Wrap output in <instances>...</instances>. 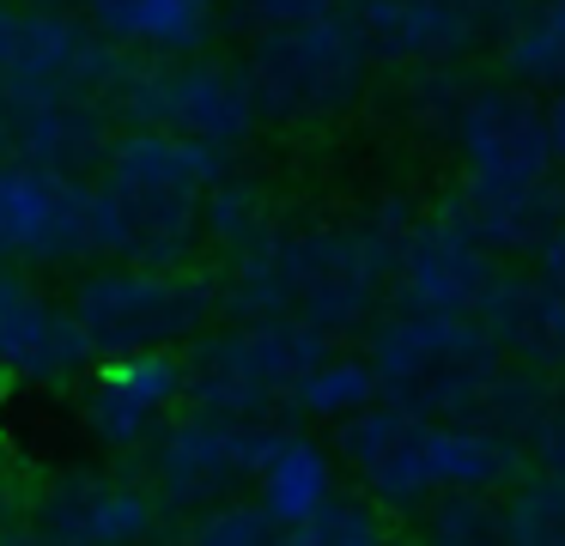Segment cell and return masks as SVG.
<instances>
[{
  "instance_id": "6da1fadb",
  "label": "cell",
  "mask_w": 565,
  "mask_h": 546,
  "mask_svg": "<svg viewBox=\"0 0 565 546\" xmlns=\"http://www.w3.org/2000/svg\"><path fill=\"white\" fill-rule=\"evenodd\" d=\"M407 225L414 218L402 206H377L371 218H353V225H268L256 243L232 249L220 310H232L237 322L280 315V322H305L317 334H341V328L371 315Z\"/></svg>"
},
{
  "instance_id": "7a4b0ae2",
  "label": "cell",
  "mask_w": 565,
  "mask_h": 546,
  "mask_svg": "<svg viewBox=\"0 0 565 546\" xmlns=\"http://www.w3.org/2000/svg\"><path fill=\"white\" fill-rule=\"evenodd\" d=\"M232 158L207 146L171 140L147 128H116L92 170V225H98V261L135 267H195L207 243V194Z\"/></svg>"
},
{
  "instance_id": "3957f363",
  "label": "cell",
  "mask_w": 565,
  "mask_h": 546,
  "mask_svg": "<svg viewBox=\"0 0 565 546\" xmlns=\"http://www.w3.org/2000/svg\"><path fill=\"white\" fill-rule=\"evenodd\" d=\"M92 358L116 352H177L201 340L220 315V279L195 267H135V261H92L67 291Z\"/></svg>"
},
{
  "instance_id": "277c9868",
  "label": "cell",
  "mask_w": 565,
  "mask_h": 546,
  "mask_svg": "<svg viewBox=\"0 0 565 546\" xmlns=\"http://www.w3.org/2000/svg\"><path fill=\"white\" fill-rule=\"evenodd\" d=\"M116 128H147L171 140L207 146L232 158L262 128L256 97L237 61H220L207 49L195 55H122L110 85Z\"/></svg>"
},
{
  "instance_id": "5b68a950",
  "label": "cell",
  "mask_w": 565,
  "mask_h": 546,
  "mask_svg": "<svg viewBox=\"0 0 565 546\" xmlns=\"http://www.w3.org/2000/svg\"><path fill=\"white\" fill-rule=\"evenodd\" d=\"M237 67L249 79L262 121L322 128L365 97V79L377 61L359 36L353 12H329V19L286 24V31H256Z\"/></svg>"
},
{
  "instance_id": "8992f818",
  "label": "cell",
  "mask_w": 565,
  "mask_h": 546,
  "mask_svg": "<svg viewBox=\"0 0 565 546\" xmlns=\"http://www.w3.org/2000/svg\"><path fill=\"white\" fill-rule=\"evenodd\" d=\"M322 352V334L305 322H280V315H262V322H232L220 334L189 340L183 358V383L189 400L183 407H207L225 419H268L274 407H286V388Z\"/></svg>"
},
{
  "instance_id": "52a82bcc",
  "label": "cell",
  "mask_w": 565,
  "mask_h": 546,
  "mask_svg": "<svg viewBox=\"0 0 565 546\" xmlns=\"http://www.w3.org/2000/svg\"><path fill=\"white\" fill-rule=\"evenodd\" d=\"M268 437V419H225L207 407H177L152 431V443L140 449L159 510L164 516H195L220 497H237V485H249V473H256Z\"/></svg>"
},
{
  "instance_id": "ba28073f",
  "label": "cell",
  "mask_w": 565,
  "mask_h": 546,
  "mask_svg": "<svg viewBox=\"0 0 565 546\" xmlns=\"http://www.w3.org/2000/svg\"><path fill=\"white\" fill-rule=\"evenodd\" d=\"M164 510L147 480L116 468H67L7 522L0 546H152Z\"/></svg>"
},
{
  "instance_id": "9c48e42d",
  "label": "cell",
  "mask_w": 565,
  "mask_h": 546,
  "mask_svg": "<svg viewBox=\"0 0 565 546\" xmlns=\"http://www.w3.org/2000/svg\"><path fill=\"white\" fill-rule=\"evenodd\" d=\"M92 261H98L92 182L7 158L0 164V267L43 274V267H92Z\"/></svg>"
},
{
  "instance_id": "30bf717a",
  "label": "cell",
  "mask_w": 565,
  "mask_h": 546,
  "mask_svg": "<svg viewBox=\"0 0 565 546\" xmlns=\"http://www.w3.org/2000/svg\"><path fill=\"white\" fill-rule=\"evenodd\" d=\"M487 364H492V346L468 315L402 310L395 322L377 328V346H371L377 388L414 413L462 407L468 388L487 383Z\"/></svg>"
},
{
  "instance_id": "8fae6325",
  "label": "cell",
  "mask_w": 565,
  "mask_h": 546,
  "mask_svg": "<svg viewBox=\"0 0 565 546\" xmlns=\"http://www.w3.org/2000/svg\"><path fill=\"white\" fill-rule=\"evenodd\" d=\"M523 0H353V24L383 67H456L480 43H499Z\"/></svg>"
},
{
  "instance_id": "7c38bea8",
  "label": "cell",
  "mask_w": 565,
  "mask_h": 546,
  "mask_svg": "<svg viewBox=\"0 0 565 546\" xmlns=\"http://www.w3.org/2000/svg\"><path fill=\"white\" fill-rule=\"evenodd\" d=\"M122 49L104 43L74 7L19 12L13 49L0 61V109L43 104V97H104L110 104Z\"/></svg>"
},
{
  "instance_id": "4fadbf2b",
  "label": "cell",
  "mask_w": 565,
  "mask_h": 546,
  "mask_svg": "<svg viewBox=\"0 0 565 546\" xmlns=\"http://www.w3.org/2000/svg\"><path fill=\"white\" fill-rule=\"evenodd\" d=\"M444 133L462 158L468 189H529L553 176L541 97H529L523 85H468Z\"/></svg>"
},
{
  "instance_id": "5bb4252c",
  "label": "cell",
  "mask_w": 565,
  "mask_h": 546,
  "mask_svg": "<svg viewBox=\"0 0 565 546\" xmlns=\"http://www.w3.org/2000/svg\"><path fill=\"white\" fill-rule=\"evenodd\" d=\"M183 400V352H116L79 376V425L104 456H140Z\"/></svg>"
},
{
  "instance_id": "9a60e30c",
  "label": "cell",
  "mask_w": 565,
  "mask_h": 546,
  "mask_svg": "<svg viewBox=\"0 0 565 546\" xmlns=\"http://www.w3.org/2000/svg\"><path fill=\"white\" fill-rule=\"evenodd\" d=\"M86 371L92 346L67 298L19 267H0V376L25 388H74Z\"/></svg>"
},
{
  "instance_id": "2e32d148",
  "label": "cell",
  "mask_w": 565,
  "mask_h": 546,
  "mask_svg": "<svg viewBox=\"0 0 565 546\" xmlns=\"http://www.w3.org/2000/svg\"><path fill=\"white\" fill-rule=\"evenodd\" d=\"M390 274H395V286H402L407 310H431V315H475V310H487V298L499 291L492 249L456 213L407 225L402 243H395Z\"/></svg>"
},
{
  "instance_id": "e0dca14e",
  "label": "cell",
  "mask_w": 565,
  "mask_h": 546,
  "mask_svg": "<svg viewBox=\"0 0 565 546\" xmlns=\"http://www.w3.org/2000/svg\"><path fill=\"white\" fill-rule=\"evenodd\" d=\"M13 158L43 170H67V176H92L104 146L116 140V109L104 97H43V104L0 109Z\"/></svg>"
},
{
  "instance_id": "ac0fdd59",
  "label": "cell",
  "mask_w": 565,
  "mask_h": 546,
  "mask_svg": "<svg viewBox=\"0 0 565 546\" xmlns=\"http://www.w3.org/2000/svg\"><path fill=\"white\" fill-rule=\"evenodd\" d=\"M74 12L122 55H195L220 36V0H74Z\"/></svg>"
},
{
  "instance_id": "d6986e66",
  "label": "cell",
  "mask_w": 565,
  "mask_h": 546,
  "mask_svg": "<svg viewBox=\"0 0 565 546\" xmlns=\"http://www.w3.org/2000/svg\"><path fill=\"white\" fill-rule=\"evenodd\" d=\"M334 485H341V461L322 437L310 431H280L274 425L268 449H262L256 473H249V492H256V510L274 522V528H298L310 522L322 504H334Z\"/></svg>"
},
{
  "instance_id": "ffe728a7",
  "label": "cell",
  "mask_w": 565,
  "mask_h": 546,
  "mask_svg": "<svg viewBox=\"0 0 565 546\" xmlns=\"http://www.w3.org/2000/svg\"><path fill=\"white\" fill-rule=\"evenodd\" d=\"M456 218H462L487 249L529 255L565 225V189H559V176L529 182V189H462Z\"/></svg>"
},
{
  "instance_id": "44dd1931",
  "label": "cell",
  "mask_w": 565,
  "mask_h": 546,
  "mask_svg": "<svg viewBox=\"0 0 565 546\" xmlns=\"http://www.w3.org/2000/svg\"><path fill=\"white\" fill-rule=\"evenodd\" d=\"M419 468H426L431 497H480L511 473V449L487 425L462 419H426L419 425Z\"/></svg>"
},
{
  "instance_id": "7402d4cb",
  "label": "cell",
  "mask_w": 565,
  "mask_h": 546,
  "mask_svg": "<svg viewBox=\"0 0 565 546\" xmlns=\"http://www.w3.org/2000/svg\"><path fill=\"white\" fill-rule=\"evenodd\" d=\"M377 395H383V388H377L371 358L322 346L317 358H310L305 371L292 376V388H286V407H292L298 419H310V425H347V419H359V413H365Z\"/></svg>"
},
{
  "instance_id": "603a6c76",
  "label": "cell",
  "mask_w": 565,
  "mask_h": 546,
  "mask_svg": "<svg viewBox=\"0 0 565 546\" xmlns=\"http://www.w3.org/2000/svg\"><path fill=\"white\" fill-rule=\"evenodd\" d=\"M499 61L511 73V85L535 92V85H565V0H535L511 19V31L499 36Z\"/></svg>"
},
{
  "instance_id": "cb8c5ba5",
  "label": "cell",
  "mask_w": 565,
  "mask_h": 546,
  "mask_svg": "<svg viewBox=\"0 0 565 546\" xmlns=\"http://www.w3.org/2000/svg\"><path fill=\"white\" fill-rule=\"evenodd\" d=\"M201 225H207V243H220L225 255L244 249V243H256L262 231L274 225L268 189H262L256 176H244L237 164H225V176L213 182V194H207V213H201Z\"/></svg>"
},
{
  "instance_id": "d4e9b609",
  "label": "cell",
  "mask_w": 565,
  "mask_h": 546,
  "mask_svg": "<svg viewBox=\"0 0 565 546\" xmlns=\"http://www.w3.org/2000/svg\"><path fill=\"white\" fill-rule=\"evenodd\" d=\"M274 546H395V540H390V528H383L377 504L334 497V504H322L310 522L280 528V534H274Z\"/></svg>"
},
{
  "instance_id": "484cf974",
  "label": "cell",
  "mask_w": 565,
  "mask_h": 546,
  "mask_svg": "<svg viewBox=\"0 0 565 546\" xmlns=\"http://www.w3.org/2000/svg\"><path fill=\"white\" fill-rule=\"evenodd\" d=\"M274 522L256 510V497H220V504L195 510L177 546H274Z\"/></svg>"
},
{
  "instance_id": "4316f807",
  "label": "cell",
  "mask_w": 565,
  "mask_h": 546,
  "mask_svg": "<svg viewBox=\"0 0 565 546\" xmlns=\"http://www.w3.org/2000/svg\"><path fill=\"white\" fill-rule=\"evenodd\" d=\"M347 7L353 0H232V19L256 36V31H286V24L329 19V12H347Z\"/></svg>"
},
{
  "instance_id": "83f0119b",
  "label": "cell",
  "mask_w": 565,
  "mask_h": 546,
  "mask_svg": "<svg viewBox=\"0 0 565 546\" xmlns=\"http://www.w3.org/2000/svg\"><path fill=\"white\" fill-rule=\"evenodd\" d=\"M535 255H541V286H547V291H559V298H565V225L553 231V237L541 243Z\"/></svg>"
},
{
  "instance_id": "f1b7e54d",
  "label": "cell",
  "mask_w": 565,
  "mask_h": 546,
  "mask_svg": "<svg viewBox=\"0 0 565 546\" xmlns=\"http://www.w3.org/2000/svg\"><path fill=\"white\" fill-rule=\"evenodd\" d=\"M541 121H547V146L553 164H565V85H553V97L541 104Z\"/></svg>"
},
{
  "instance_id": "f546056e",
  "label": "cell",
  "mask_w": 565,
  "mask_h": 546,
  "mask_svg": "<svg viewBox=\"0 0 565 546\" xmlns=\"http://www.w3.org/2000/svg\"><path fill=\"white\" fill-rule=\"evenodd\" d=\"M541 449H547V461L559 468V480H565V407L553 413V425H547V443H541Z\"/></svg>"
},
{
  "instance_id": "4dcf8cb0",
  "label": "cell",
  "mask_w": 565,
  "mask_h": 546,
  "mask_svg": "<svg viewBox=\"0 0 565 546\" xmlns=\"http://www.w3.org/2000/svg\"><path fill=\"white\" fill-rule=\"evenodd\" d=\"M13 31H19V12L0 7V61H7V49H13Z\"/></svg>"
},
{
  "instance_id": "1f68e13d",
  "label": "cell",
  "mask_w": 565,
  "mask_h": 546,
  "mask_svg": "<svg viewBox=\"0 0 565 546\" xmlns=\"http://www.w3.org/2000/svg\"><path fill=\"white\" fill-rule=\"evenodd\" d=\"M7 12H43V7H67V0H0Z\"/></svg>"
},
{
  "instance_id": "d6a6232c",
  "label": "cell",
  "mask_w": 565,
  "mask_h": 546,
  "mask_svg": "<svg viewBox=\"0 0 565 546\" xmlns=\"http://www.w3.org/2000/svg\"><path fill=\"white\" fill-rule=\"evenodd\" d=\"M13 522V492H7V480H0V528Z\"/></svg>"
},
{
  "instance_id": "836d02e7",
  "label": "cell",
  "mask_w": 565,
  "mask_h": 546,
  "mask_svg": "<svg viewBox=\"0 0 565 546\" xmlns=\"http://www.w3.org/2000/svg\"><path fill=\"white\" fill-rule=\"evenodd\" d=\"M7 158H13V140H7V121H0V164H7Z\"/></svg>"
},
{
  "instance_id": "e575fe53",
  "label": "cell",
  "mask_w": 565,
  "mask_h": 546,
  "mask_svg": "<svg viewBox=\"0 0 565 546\" xmlns=\"http://www.w3.org/2000/svg\"><path fill=\"white\" fill-rule=\"evenodd\" d=\"M0 395H7V376H0Z\"/></svg>"
}]
</instances>
